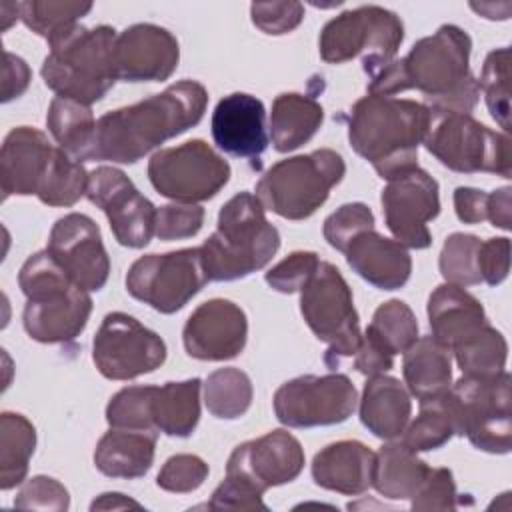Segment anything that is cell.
Masks as SVG:
<instances>
[{"instance_id":"6da1fadb","label":"cell","mask_w":512,"mask_h":512,"mask_svg":"<svg viewBox=\"0 0 512 512\" xmlns=\"http://www.w3.org/2000/svg\"><path fill=\"white\" fill-rule=\"evenodd\" d=\"M472 38L454 24L420 38L410 52L368 76V94L394 96L420 90L432 112L470 114L478 104V80L470 72Z\"/></svg>"},{"instance_id":"7a4b0ae2","label":"cell","mask_w":512,"mask_h":512,"mask_svg":"<svg viewBox=\"0 0 512 512\" xmlns=\"http://www.w3.org/2000/svg\"><path fill=\"white\" fill-rule=\"evenodd\" d=\"M206 106V88L196 80H180L160 94L106 112L96 122L90 160L134 164L166 140L196 126Z\"/></svg>"},{"instance_id":"3957f363","label":"cell","mask_w":512,"mask_h":512,"mask_svg":"<svg viewBox=\"0 0 512 512\" xmlns=\"http://www.w3.org/2000/svg\"><path fill=\"white\" fill-rule=\"evenodd\" d=\"M428 124L430 110L422 102L368 94L350 108L348 140L352 150L388 182L418 168V146Z\"/></svg>"},{"instance_id":"277c9868","label":"cell","mask_w":512,"mask_h":512,"mask_svg":"<svg viewBox=\"0 0 512 512\" xmlns=\"http://www.w3.org/2000/svg\"><path fill=\"white\" fill-rule=\"evenodd\" d=\"M200 248L208 282H232L264 268L280 248V232L266 220L250 192L232 196L218 214L216 230Z\"/></svg>"},{"instance_id":"5b68a950","label":"cell","mask_w":512,"mask_h":512,"mask_svg":"<svg viewBox=\"0 0 512 512\" xmlns=\"http://www.w3.org/2000/svg\"><path fill=\"white\" fill-rule=\"evenodd\" d=\"M26 296L22 322L26 334L42 344L72 342L88 324L92 298L76 286L48 250L32 254L18 272Z\"/></svg>"},{"instance_id":"8992f818","label":"cell","mask_w":512,"mask_h":512,"mask_svg":"<svg viewBox=\"0 0 512 512\" xmlns=\"http://www.w3.org/2000/svg\"><path fill=\"white\" fill-rule=\"evenodd\" d=\"M116 38L118 34L112 26L86 28L76 24L50 42V52L40 70L44 84L56 96L86 106L102 100L118 82L114 66Z\"/></svg>"},{"instance_id":"52a82bcc","label":"cell","mask_w":512,"mask_h":512,"mask_svg":"<svg viewBox=\"0 0 512 512\" xmlns=\"http://www.w3.org/2000/svg\"><path fill=\"white\" fill-rule=\"evenodd\" d=\"M344 174V158L332 148H320L270 166L256 182V198L264 210L286 220H304L328 200Z\"/></svg>"},{"instance_id":"ba28073f","label":"cell","mask_w":512,"mask_h":512,"mask_svg":"<svg viewBox=\"0 0 512 512\" xmlns=\"http://www.w3.org/2000/svg\"><path fill=\"white\" fill-rule=\"evenodd\" d=\"M454 428L482 452L508 454L512 448V400L510 374L506 370L494 376L462 374L448 392Z\"/></svg>"},{"instance_id":"9c48e42d","label":"cell","mask_w":512,"mask_h":512,"mask_svg":"<svg viewBox=\"0 0 512 512\" xmlns=\"http://www.w3.org/2000/svg\"><path fill=\"white\" fill-rule=\"evenodd\" d=\"M402 40V20L392 10L368 4L346 10L326 22L318 48L320 58L328 64H344L362 56V68L370 76L396 60Z\"/></svg>"},{"instance_id":"30bf717a","label":"cell","mask_w":512,"mask_h":512,"mask_svg":"<svg viewBox=\"0 0 512 512\" xmlns=\"http://www.w3.org/2000/svg\"><path fill=\"white\" fill-rule=\"evenodd\" d=\"M422 144L440 164L454 172H488L502 178L512 174L508 134L490 130L470 114L430 110V124Z\"/></svg>"},{"instance_id":"8fae6325","label":"cell","mask_w":512,"mask_h":512,"mask_svg":"<svg viewBox=\"0 0 512 512\" xmlns=\"http://www.w3.org/2000/svg\"><path fill=\"white\" fill-rule=\"evenodd\" d=\"M300 312L314 336L328 346L324 362L330 368L356 354L362 340L360 318L352 290L334 264L320 262L312 278L302 286Z\"/></svg>"},{"instance_id":"7c38bea8","label":"cell","mask_w":512,"mask_h":512,"mask_svg":"<svg viewBox=\"0 0 512 512\" xmlns=\"http://www.w3.org/2000/svg\"><path fill=\"white\" fill-rule=\"evenodd\" d=\"M152 188L174 202L198 204L214 198L230 180V164L204 140L162 148L148 160Z\"/></svg>"},{"instance_id":"4fadbf2b","label":"cell","mask_w":512,"mask_h":512,"mask_svg":"<svg viewBox=\"0 0 512 512\" xmlns=\"http://www.w3.org/2000/svg\"><path fill=\"white\" fill-rule=\"evenodd\" d=\"M206 282L200 248L146 254L126 274L128 294L160 314H174L184 308Z\"/></svg>"},{"instance_id":"5bb4252c","label":"cell","mask_w":512,"mask_h":512,"mask_svg":"<svg viewBox=\"0 0 512 512\" xmlns=\"http://www.w3.org/2000/svg\"><path fill=\"white\" fill-rule=\"evenodd\" d=\"M272 404L278 422L288 428L332 426L354 414L358 392L346 374H306L284 382Z\"/></svg>"},{"instance_id":"9a60e30c","label":"cell","mask_w":512,"mask_h":512,"mask_svg":"<svg viewBox=\"0 0 512 512\" xmlns=\"http://www.w3.org/2000/svg\"><path fill=\"white\" fill-rule=\"evenodd\" d=\"M92 360L108 380H134L166 360L164 340L126 312H108L92 342Z\"/></svg>"},{"instance_id":"2e32d148","label":"cell","mask_w":512,"mask_h":512,"mask_svg":"<svg viewBox=\"0 0 512 512\" xmlns=\"http://www.w3.org/2000/svg\"><path fill=\"white\" fill-rule=\"evenodd\" d=\"M86 198L98 206L110 224L118 244L144 248L156 232V206L140 194L134 182L114 166H98L90 172Z\"/></svg>"},{"instance_id":"e0dca14e","label":"cell","mask_w":512,"mask_h":512,"mask_svg":"<svg viewBox=\"0 0 512 512\" xmlns=\"http://www.w3.org/2000/svg\"><path fill=\"white\" fill-rule=\"evenodd\" d=\"M382 214L394 240L424 250L432 244L428 222L440 214L438 182L422 168L388 180L380 196Z\"/></svg>"},{"instance_id":"ac0fdd59","label":"cell","mask_w":512,"mask_h":512,"mask_svg":"<svg viewBox=\"0 0 512 512\" xmlns=\"http://www.w3.org/2000/svg\"><path fill=\"white\" fill-rule=\"evenodd\" d=\"M48 254L66 276L86 292H98L108 282L110 258L98 224L80 212L58 218L48 236Z\"/></svg>"},{"instance_id":"d6986e66","label":"cell","mask_w":512,"mask_h":512,"mask_svg":"<svg viewBox=\"0 0 512 512\" xmlns=\"http://www.w3.org/2000/svg\"><path fill=\"white\" fill-rule=\"evenodd\" d=\"M304 468V448L288 430H272L238 444L226 464V476L246 482L258 492L288 484Z\"/></svg>"},{"instance_id":"ffe728a7","label":"cell","mask_w":512,"mask_h":512,"mask_svg":"<svg viewBox=\"0 0 512 512\" xmlns=\"http://www.w3.org/2000/svg\"><path fill=\"white\" fill-rule=\"evenodd\" d=\"M248 338L244 310L226 298L202 302L186 320L182 342L188 356L204 362L236 358Z\"/></svg>"},{"instance_id":"44dd1931","label":"cell","mask_w":512,"mask_h":512,"mask_svg":"<svg viewBox=\"0 0 512 512\" xmlns=\"http://www.w3.org/2000/svg\"><path fill=\"white\" fill-rule=\"evenodd\" d=\"M180 46L162 26L140 22L122 30L114 46V66L124 82H164L178 68Z\"/></svg>"},{"instance_id":"7402d4cb","label":"cell","mask_w":512,"mask_h":512,"mask_svg":"<svg viewBox=\"0 0 512 512\" xmlns=\"http://www.w3.org/2000/svg\"><path fill=\"white\" fill-rule=\"evenodd\" d=\"M210 130L214 144L234 158L258 160L270 142L266 108L246 92H232L216 104Z\"/></svg>"},{"instance_id":"603a6c76","label":"cell","mask_w":512,"mask_h":512,"mask_svg":"<svg viewBox=\"0 0 512 512\" xmlns=\"http://www.w3.org/2000/svg\"><path fill=\"white\" fill-rule=\"evenodd\" d=\"M54 148L48 136L32 126H18L6 134L0 150L4 200L8 196L38 194Z\"/></svg>"},{"instance_id":"cb8c5ba5","label":"cell","mask_w":512,"mask_h":512,"mask_svg":"<svg viewBox=\"0 0 512 512\" xmlns=\"http://www.w3.org/2000/svg\"><path fill=\"white\" fill-rule=\"evenodd\" d=\"M348 266L368 284L380 290L402 288L412 272L408 248L378 234L374 228L360 232L344 252Z\"/></svg>"},{"instance_id":"d4e9b609","label":"cell","mask_w":512,"mask_h":512,"mask_svg":"<svg viewBox=\"0 0 512 512\" xmlns=\"http://www.w3.org/2000/svg\"><path fill=\"white\" fill-rule=\"evenodd\" d=\"M376 452L358 440H338L316 452L312 460L314 482L330 492L358 496L372 488Z\"/></svg>"},{"instance_id":"484cf974","label":"cell","mask_w":512,"mask_h":512,"mask_svg":"<svg viewBox=\"0 0 512 512\" xmlns=\"http://www.w3.org/2000/svg\"><path fill=\"white\" fill-rule=\"evenodd\" d=\"M426 312L432 336L450 350L488 326L480 300L464 288L448 282L432 290Z\"/></svg>"},{"instance_id":"4316f807","label":"cell","mask_w":512,"mask_h":512,"mask_svg":"<svg viewBox=\"0 0 512 512\" xmlns=\"http://www.w3.org/2000/svg\"><path fill=\"white\" fill-rule=\"evenodd\" d=\"M360 422L376 438H400L410 422L412 400L408 388L394 376H368L360 398Z\"/></svg>"},{"instance_id":"83f0119b","label":"cell","mask_w":512,"mask_h":512,"mask_svg":"<svg viewBox=\"0 0 512 512\" xmlns=\"http://www.w3.org/2000/svg\"><path fill=\"white\" fill-rule=\"evenodd\" d=\"M158 432L112 428L98 440L94 466L108 478H140L154 464Z\"/></svg>"},{"instance_id":"f1b7e54d","label":"cell","mask_w":512,"mask_h":512,"mask_svg":"<svg viewBox=\"0 0 512 512\" xmlns=\"http://www.w3.org/2000/svg\"><path fill=\"white\" fill-rule=\"evenodd\" d=\"M402 374L418 402L438 398L452 386V350L432 334L422 336L404 352Z\"/></svg>"},{"instance_id":"f546056e","label":"cell","mask_w":512,"mask_h":512,"mask_svg":"<svg viewBox=\"0 0 512 512\" xmlns=\"http://www.w3.org/2000/svg\"><path fill=\"white\" fill-rule=\"evenodd\" d=\"M322 104L306 94L284 92L276 96L270 112V138L276 152H292L306 144L322 126Z\"/></svg>"},{"instance_id":"4dcf8cb0","label":"cell","mask_w":512,"mask_h":512,"mask_svg":"<svg viewBox=\"0 0 512 512\" xmlns=\"http://www.w3.org/2000/svg\"><path fill=\"white\" fill-rule=\"evenodd\" d=\"M430 466L402 442H388L376 452L372 486L388 500H410L422 486Z\"/></svg>"},{"instance_id":"1f68e13d","label":"cell","mask_w":512,"mask_h":512,"mask_svg":"<svg viewBox=\"0 0 512 512\" xmlns=\"http://www.w3.org/2000/svg\"><path fill=\"white\" fill-rule=\"evenodd\" d=\"M200 378L156 386L152 398L154 428L166 436L188 438L200 420Z\"/></svg>"},{"instance_id":"d6a6232c","label":"cell","mask_w":512,"mask_h":512,"mask_svg":"<svg viewBox=\"0 0 512 512\" xmlns=\"http://www.w3.org/2000/svg\"><path fill=\"white\" fill-rule=\"evenodd\" d=\"M96 122L90 106L62 96H56L50 102L46 114V126L52 138L78 162H86L92 156Z\"/></svg>"},{"instance_id":"836d02e7","label":"cell","mask_w":512,"mask_h":512,"mask_svg":"<svg viewBox=\"0 0 512 512\" xmlns=\"http://www.w3.org/2000/svg\"><path fill=\"white\" fill-rule=\"evenodd\" d=\"M36 448L34 424L18 412L0 416V488L12 490L28 474V462Z\"/></svg>"},{"instance_id":"e575fe53","label":"cell","mask_w":512,"mask_h":512,"mask_svg":"<svg viewBox=\"0 0 512 512\" xmlns=\"http://www.w3.org/2000/svg\"><path fill=\"white\" fill-rule=\"evenodd\" d=\"M252 380L240 368H218L204 382V404L214 418L236 420L252 404Z\"/></svg>"},{"instance_id":"d590c367","label":"cell","mask_w":512,"mask_h":512,"mask_svg":"<svg viewBox=\"0 0 512 512\" xmlns=\"http://www.w3.org/2000/svg\"><path fill=\"white\" fill-rule=\"evenodd\" d=\"M90 174L60 146L54 148L48 172L38 188V200L46 206L68 208L86 196Z\"/></svg>"},{"instance_id":"8d00e7d4","label":"cell","mask_w":512,"mask_h":512,"mask_svg":"<svg viewBox=\"0 0 512 512\" xmlns=\"http://www.w3.org/2000/svg\"><path fill=\"white\" fill-rule=\"evenodd\" d=\"M454 434V418L444 392L438 398L420 402V412L416 420L408 422L400 442L418 454L444 446Z\"/></svg>"},{"instance_id":"74e56055","label":"cell","mask_w":512,"mask_h":512,"mask_svg":"<svg viewBox=\"0 0 512 512\" xmlns=\"http://www.w3.org/2000/svg\"><path fill=\"white\" fill-rule=\"evenodd\" d=\"M20 20L48 44L72 30L82 16L92 10V2H54L26 0L18 2Z\"/></svg>"},{"instance_id":"f35d334b","label":"cell","mask_w":512,"mask_h":512,"mask_svg":"<svg viewBox=\"0 0 512 512\" xmlns=\"http://www.w3.org/2000/svg\"><path fill=\"white\" fill-rule=\"evenodd\" d=\"M458 368L468 376H494L504 370L508 358V344L502 332L490 324L464 344L452 348Z\"/></svg>"},{"instance_id":"ab89813d","label":"cell","mask_w":512,"mask_h":512,"mask_svg":"<svg viewBox=\"0 0 512 512\" xmlns=\"http://www.w3.org/2000/svg\"><path fill=\"white\" fill-rule=\"evenodd\" d=\"M366 330L394 356L404 354L418 340V320L412 308L396 298L376 308Z\"/></svg>"},{"instance_id":"60d3db41","label":"cell","mask_w":512,"mask_h":512,"mask_svg":"<svg viewBox=\"0 0 512 512\" xmlns=\"http://www.w3.org/2000/svg\"><path fill=\"white\" fill-rule=\"evenodd\" d=\"M478 90L484 92V100L488 106L490 116L500 124V128L508 134L510 132V48H496L492 50L480 72Z\"/></svg>"},{"instance_id":"b9f144b4","label":"cell","mask_w":512,"mask_h":512,"mask_svg":"<svg viewBox=\"0 0 512 512\" xmlns=\"http://www.w3.org/2000/svg\"><path fill=\"white\" fill-rule=\"evenodd\" d=\"M480 244L482 240L478 236L464 232H454L446 238L438 258V268L448 284L466 288L482 282L478 272Z\"/></svg>"},{"instance_id":"7bdbcfd3","label":"cell","mask_w":512,"mask_h":512,"mask_svg":"<svg viewBox=\"0 0 512 512\" xmlns=\"http://www.w3.org/2000/svg\"><path fill=\"white\" fill-rule=\"evenodd\" d=\"M154 390L156 386H126L118 390L106 406V422L112 428L158 432L152 420Z\"/></svg>"},{"instance_id":"ee69618b","label":"cell","mask_w":512,"mask_h":512,"mask_svg":"<svg viewBox=\"0 0 512 512\" xmlns=\"http://www.w3.org/2000/svg\"><path fill=\"white\" fill-rule=\"evenodd\" d=\"M374 228V214L372 210L362 204V202H348L342 204L336 212H332L326 220H324V238L326 242L338 250V252H346L348 244L366 230Z\"/></svg>"},{"instance_id":"f6af8a7d","label":"cell","mask_w":512,"mask_h":512,"mask_svg":"<svg viewBox=\"0 0 512 512\" xmlns=\"http://www.w3.org/2000/svg\"><path fill=\"white\" fill-rule=\"evenodd\" d=\"M208 464L196 454L170 456L156 476V484L166 492L186 494L198 490L208 478Z\"/></svg>"},{"instance_id":"bcb514c9","label":"cell","mask_w":512,"mask_h":512,"mask_svg":"<svg viewBox=\"0 0 512 512\" xmlns=\"http://www.w3.org/2000/svg\"><path fill=\"white\" fill-rule=\"evenodd\" d=\"M320 266V258L310 250H296L280 260L266 272V284L282 294L300 292L302 286L312 278L316 268Z\"/></svg>"},{"instance_id":"7dc6e473","label":"cell","mask_w":512,"mask_h":512,"mask_svg":"<svg viewBox=\"0 0 512 512\" xmlns=\"http://www.w3.org/2000/svg\"><path fill=\"white\" fill-rule=\"evenodd\" d=\"M204 224V208L198 204H166L156 210L158 240H184L200 232Z\"/></svg>"},{"instance_id":"c3c4849f","label":"cell","mask_w":512,"mask_h":512,"mask_svg":"<svg viewBox=\"0 0 512 512\" xmlns=\"http://www.w3.org/2000/svg\"><path fill=\"white\" fill-rule=\"evenodd\" d=\"M16 508L26 510H56L64 512L70 506V494L56 478L50 476H34L14 498Z\"/></svg>"},{"instance_id":"681fc988","label":"cell","mask_w":512,"mask_h":512,"mask_svg":"<svg viewBox=\"0 0 512 512\" xmlns=\"http://www.w3.org/2000/svg\"><path fill=\"white\" fill-rule=\"evenodd\" d=\"M252 22L258 30L270 36L292 32L304 20V6L300 2H254L250 6Z\"/></svg>"},{"instance_id":"f907efd6","label":"cell","mask_w":512,"mask_h":512,"mask_svg":"<svg viewBox=\"0 0 512 512\" xmlns=\"http://www.w3.org/2000/svg\"><path fill=\"white\" fill-rule=\"evenodd\" d=\"M410 500L412 510H454L458 494L452 472L448 468H430L420 490Z\"/></svg>"},{"instance_id":"816d5d0a","label":"cell","mask_w":512,"mask_h":512,"mask_svg":"<svg viewBox=\"0 0 512 512\" xmlns=\"http://www.w3.org/2000/svg\"><path fill=\"white\" fill-rule=\"evenodd\" d=\"M206 506L210 510H268L262 492L232 476H226L220 482Z\"/></svg>"},{"instance_id":"f5cc1de1","label":"cell","mask_w":512,"mask_h":512,"mask_svg":"<svg viewBox=\"0 0 512 512\" xmlns=\"http://www.w3.org/2000/svg\"><path fill=\"white\" fill-rule=\"evenodd\" d=\"M478 272L482 282L488 286H498L506 280L510 272V240L508 238H488L478 250Z\"/></svg>"},{"instance_id":"db71d44e","label":"cell","mask_w":512,"mask_h":512,"mask_svg":"<svg viewBox=\"0 0 512 512\" xmlns=\"http://www.w3.org/2000/svg\"><path fill=\"white\" fill-rule=\"evenodd\" d=\"M394 366V354L380 344L368 330H364L360 346L354 354V368L364 376L386 374Z\"/></svg>"},{"instance_id":"11a10c76","label":"cell","mask_w":512,"mask_h":512,"mask_svg":"<svg viewBox=\"0 0 512 512\" xmlns=\"http://www.w3.org/2000/svg\"><path fill=\"white\" fill-rule=\"evenodd\" d=\"M454 210L460 222L480 224L488 220V194L478 188L458 186L454 190Z\"/></svg>"},{"instance_id":"9f6ffc18","label":"cell","mask_w":512,"mask_h":512,"mask_svg":"<svg viewBox=\"0 0 512 512\" xmlns=\"http://www.w3.org/2000/svg\"><path fill=\"white\" fill-rule=\"evenodd\" d=\"M32 80L30 66L16 54L4 52V68H2V102H10L22 96Z\"/></svg>"},{"instance_id":"6f0895ef","label":"cell","mask_w":512,"mask_h":512,"mask_svg":"<svg viewBox=\"0 0 512 512\" xmlns=\"http://www.w3.org/2000/svg\"><path fill=\"white\" fill-rule=\"evenodd\" d=\"M510 196H512L510 186H502V188L494 190L492 194H488V220L492 226L510 230V224H512Z\"/></svg>"},{"instance_id":"680465c9","label":"cell","mask_w":512,"mask_h":512,"mask_svg":"<svg viewBox=\"0 0 512 512\" xmlns=\"http://www.w3.org/2000/svg\"><path fill=\"white\" fill-rule=\"evenodd\" d=\"M124 508H142L140 502L120 494V492H106L100 494L92 504L90 510H124Z\"/></svg>"}]
</instances>
